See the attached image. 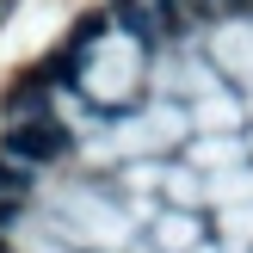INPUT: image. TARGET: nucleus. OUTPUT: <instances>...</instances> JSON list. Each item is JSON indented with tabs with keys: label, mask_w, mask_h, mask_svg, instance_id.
Segmentation results:
<instances>
[{
	"label": "nucleus",
	"mask_w": 253,
	"mask_h": 253,
	"mask_svg": "<svg viewBox=\"0 0 253 253\" xmlns=\"http://www.w3.org/2000/svg\"><path fill=\"white\" fill-rule=\"evenodd\" d=\"M25 192H31V173H25L19 161H0V198H19L25 204Z\"/></svg>",
	"instance_id": "obj_2"
},
{
	"label": "nucleus",
	"mask_w": 253,
	"mask_h": 253,
	"mask_svg": "<svg viewBox=\"0 0 253 253\" xmlns=\"http://www.w3.org/2000/svg\"><path fill=\"white\" fill-rule=\"evenodd\" d=\"M0 253H6V247H0Z\"/></svg>",
	"instance_id": "obj_4"
},
{
	"label": "nucleus",
	"mask_w": 253,
	"mask_h": 253,
	"mask_svg": "<svg viewBox=\"0 0 253 253\" xmlns=\"http://www.w3.org/2000/svg\"><path fill=\"white\" fill-rule=\"evenodd\" d=\"M62 148H68V130L49 124V118H31V124H12L6 130V161H19V167H43Z\"/></svg>",
	"instance_id": "obj_1"
},
{
	"label": "nucleus",
	"mask_w": 253,
	"mask_h": 253,
	"mask_svg": "<svg viewBox=\"0 0 253 253\" xmlns=\"http://www.w3.org/2000/svg\"><path fill=\"white\" fill-rule=\"evenodd\" d=\"M19 222V198H0V229H12Z\"/></svg>",
	"instance_id": "obj_3"
}]
</instances>
